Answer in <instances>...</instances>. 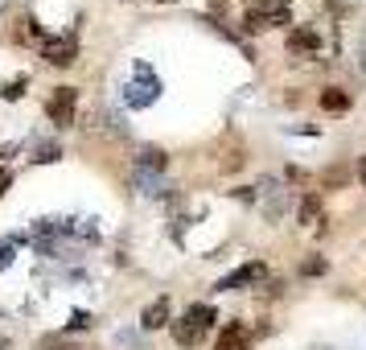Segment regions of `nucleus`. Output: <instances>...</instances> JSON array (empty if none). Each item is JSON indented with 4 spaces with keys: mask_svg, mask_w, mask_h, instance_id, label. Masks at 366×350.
<instances>
[{
    "mask_svg": "<svg viewBox=\"0 0 366 350\" xmlns=\"http://www.w3.org/2000/svg\"><path fill=\"white\" fill-rule=\"evenodd\" d=\"M330 264H325V256H309L305 264H301V276H321Z\"/></svg>",
    "mask_w": 366,
    "mask_h": 350,
    "instance_id": "nucleus-14",
    "label": "nucleus"
},
{
    "mask_svg": "<svg viewBox=\"0 0 366 350\" xmlns=\"http://www.w3.org/2000/svg\"><path fill=\"white\" fill-rule=\"evenodd\" d=\"M41 58L49 66H70V62H78V41L74 37H45L41 41Z\"/></svg>",
    "mask_w": 366,
    "mask_h": 350,
    "instance_id": "nucleus-7",
    "label": "nucleus"
},
{
    "mask_svg": "<svg viewBox=\"0 0 366 350\" xmlns=\"http://www.w3.org/2000/svg\"><path fill=\"white\" fill-rule=\"evenodd\" d=\"M288 21H293V0H247V12H243L247 33L276 29V25H288Z\"/></svg>",
    "mask_w": 366,
    "mask_h": 350,
    "instance_id": "nucleus-2",
    "label": "nucleus"
},
{
    "mask_svg": "<svg viewBox=\"0 0 366 350\" xmlns=\"http://www.w3.org/2000/svg\"><path fill=\"white\" fill-rule=\"evenodd\" d=\"M74 107H78V87H54V95L45 103V116H49V124L70 128L74 124Z\"/></svg>",
    "mask_w": 366,
    "mask_h": 350,
    "instance_id": "nucleus-4",
    "label": "nucleus"
},
{
    "mask_svg": "<svg viewBox=\"0 0 366 350\" xmlns=\"http://www.w3.org/2000/svg\"><path fill=\"white\" fill-rule=\"evenodd\" d=\"M8 186H12V169H4V165H0V194H4Z\"/></svg>",
    "mask_w": 366,
    "mask_h": 350,
    "instance_id": "nucleus-18",
    "label": "nucleus"
},
{
    "mask_svg": "<svg viewBox=\"0 0 366 350\" xmlns=\"http://www.w3.org/2000/svg\"><path fill=\"white\" fill-rule=\"evenodd\" d=\"M317 103L325 107V111H350V91H342V87H325L321 95H317Z\"/></svg>",
    "mask_w": 366,
    "mask_h": 350,
    "instance_id": "nucleus-9",
    "label": "nucleus"
},
{
    "mask_svg": "<svg viewBox=\"0 0 366 350\" xmlns=\"http://www.w3.org/2000/svg\"><path fill=\"white\" fill-rule=\"evenodd\" d=\"M214 350H251V342H247V330L239 326V322H231L227 330H222V338H218V347Z\"/></svg>",
    "mask_w": 366,
    "mask_h": 350,
    "instance_id": "nucleus-11",
    "label": "nucleus"
},
{
    "mask_svg": "<svg viewBox=\"0 0 366 350\" xmlns=\"http://www.w3.org/2000/svg\"><path fill=\"white\" fill-rule=\"evenodd\" d=\"M62 350H82V347H62Z\"/></svg>",
    "mask_w": 366,
    "mask_h": 350,
    "instance_id": "nucleus-20",
    "label": "nucleus"
},
{
    "mask_svg": "<svg viewBox=\"0 0 366 350\" xmlns=\"http://www.w3.org/2000/svg\"><path fill=\"white\" fill-rule=\"evenodd\" d=\"M317 50H321L317 25H293V33H288V54H293V58H313Z\"/></svg>",
    "mask_w": 366,
    "mask_h": 350,
    "instance_id": "nucleus-6",
    "label": "nucleus"
},
{
    "mask_svg": "<svg viewBox=\"0 0 366 350\" xmlns=\"http://www.w3.org/2000/svg\"><path fill=\"white\" fill-rule=\"evenodd\" d=\"M157 4H173V0H157Z\"/></svg>",
    "mask_w": 366,
    "mask_h": 350,
    "instance_id": "nucleus-21",
    "label": "nucleus"
},
{
    "mask_svg": "<svg viewBox=\"0 0 366 350\" xmlns=\"http://www.w3.org/2000/svg\"><path fill=\"white\" fill-rule=\"evenodd\" d=\"M12 264V243H0V272Z\"/></svg>",
    "mask_w": 366,
    "mask_h": 350,
    "instance_id": "nucleus-16",
    "label": "nucleus"
},
{
    "mask_svg": "<svg viewBox=\"0 0 366 350\" xmlns=\"http://www.w3.org/2000/svg\"><path fill=\"white\" fill-rule=\"evenodd\" d=\"M91 326V314H74V322H70V330H87Z\"/></svg>",
    "mask_w": 366,
    "mask_h": 350,
    "instance_id": "nucleus-17",
    "label": "nucleus"
},
{
    "mask_svg": "<svg viewBox=\"0 0 366 350\" xmlns=\"http://www.w3.org/2000/svg\"><path fill=\"white\" fill-rule=\"evenodd\" d=\"M214 305H190L173 326H169V334H173V342L177 347H198L210 330H214Z\"/></svg>",
    "mask_w": 366,
    "mask_h": 350,
    "instance_id": "nucleus-1",
    "label": "nucleus"
},
{
    "mask_svg": "<svg viewBox=\"0 0 366 350\" xmlns=\"http://www.w3.org/2000/svg\"><path fill=\"white\" fill-rule=\"evenodd\" d=\"M25 87H29V78H25V74H16V78H12L0 95H4V99H21V95H25Z\"/></svg>",
    "mask_w": 366,
    "mask_h": 350,
    "instance_id": "nucleus-15",
    "label": "nucleus"
},
{
    "mask_svg": "<svg viewBox=\"0 0 366 350\" xmlns=\"http://www.w3.org/2000/svg\"><path fill=\"white\" fill-rule=\"evenodd\" d=\"M140 326H144V330H165V326H173V309H169V301H165V297L152 301V305L140 314Z\"/></svg>",
    "mask_w": 366,
    "mask_h": 350,
    "instance_id": "nucleus-8",
    "label": "nucleus"
},
{
    "mask_svg": "<svg viewBox=\"0 0 366 350\" xmlns=\"http://www.w3.org/2000/svg\"><path fill=\"white\" fill-rule=\"evenodd\" d=\"M358 177H363V190H366V157L358 161Z\"/></svg>",
    "mask_w": 366,
    "mask_h": 350,
    "instance_id": "nucleus-19",
    "label": "nucleus"
},
{
    "mask_svg": "<svg viewBox=\"0 0 366 350\" xmlns=\"http://www.w3.org/2000/svg\"><path fill=\"white\" fill-rule=\"evenodd\" d=\"M157 95H161V78L144 66V62H136V78L124 87V99H128V107H152L157 103Z\"/></svg>",
    "mask_w": 366,
    "mask_h": 350,
    "instance_id": "nucleus-3",
    "label": "nucleus"
},
{
    "mask_svg": "<svg viewBox=\"0 0 366 350\" xmlns=\"http://www.w3.org/2000/svg\"><path fill=\"white\" fill-rule=\"evenodd\" d=\"M58 157H62V144H58V140H41L37 153H33L37 165H49V161H58Z\"/></svg>",
    "mask_w": 366,
    "mask_h": 350,
    "instance_id": "nucleus-13",
    "label": "nucleus"
},
{
    "mask_svg": "<svg viewBox=\"0 0 366 350\" xmlns=\"http://www.w3.org/2000/svg\"><path fill=\"white\" fill-rule=\"evenodd\" d=\"M165 165H169L165 149H140V157H136V169L140 173H165Z\"/></svg>",
    "mask_w": 366,
    "mask_h": 350,
    "instance_id": "nucleus-10",
    "label": "nucleus"
},
{
    "mask_svg": "<svg viewBox=\"0 0 366 350\" xmlns=\"http://www.w3.org/2000/svg\"><path fill=\"white\" fill-rule=\"evenodd\" d=\"M297 219H301L305 227H313V223L321 219V194H305L301 206H297Z\"/></svg>",
    "mask_w": 366,
    "mask_h": 350,
    "instance_id": "nucleus-12",
    "label": "nucleus"
},
{
    "mask_svg": "<svg viewBox=\"0 0 366 350\" xmlns=\"http://www.w3.org/2000/svg\"><path fill=\"white\" fill-rule=\"evenodd\" d=\"M264 276H268V268H264V260H247L243 268H235L231 276H222V281H218L214 289H218V293H235V289H247V285H260Z\"/></svg>",
    "mask_w": 366,
    "mask_h": 350,
    "instance_id": "nucleus-5",
    "label": "nucleus"
}]
</instances>
